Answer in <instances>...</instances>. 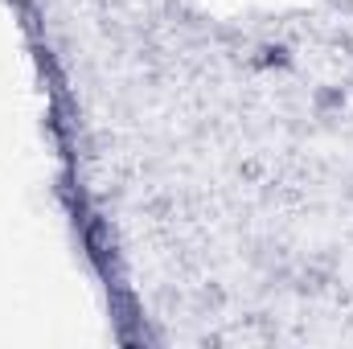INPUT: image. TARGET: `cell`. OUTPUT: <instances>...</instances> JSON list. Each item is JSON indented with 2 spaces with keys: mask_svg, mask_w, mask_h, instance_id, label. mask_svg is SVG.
<instances>
[{
  "mask_svg": "<svg viewBox=\"0 0 353 349\" xmlns=\"http://www.w3.org/2000/svg\"><path fill=\"white\" fill-rule=\"evenodd\" d=\"M345 103H350V94H345V87H337V83H325V87L312 90V115H316V119H333V115H341Z\"/></svg>",
  "mask_w": 353,
  "mask_h": 349,
  "instance_id": "6da1fadb",
  "label": "cell"
},
{
  "mask_svg": "<svg viewBox=\"0 0 353 349\" xmlns=\"http://www.w3.org/2000/svg\"><path fill=\"white\" fill-rule=\"evenodd\" d=\"M83 239H87L90 259L103 267V263H107V251H111V226H107L103 218H90V222H87V235H83Z\"/></svg>",
  "mask_w": 353,
  "mask_h": 349,
  "instance_id": "7a4b0ae2",
  "label": "cell"
},
{
  "mask_svg": "<svg viewBox=\"0 0 353 349\" xmlns=\"http://www.w3.org/2000/svg\"><path fill=\"white\" fill-rule=\"evenodd\" d=\"M255 66H263V70H292L296 58H292V50L283 41H267L259 50V58H255Z\"/></svg>",
  "mask_w": 353,
  "mask_h": 349,
  "instance_id": "3957f363",
  "label": "cell"
}]
</instances>
